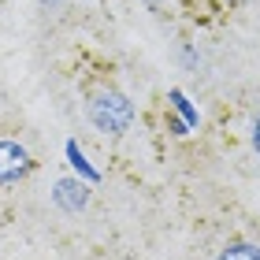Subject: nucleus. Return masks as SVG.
<instances>
[{"label": "nucleus", "mask_w": 260, "mask_h": 260, "mask_svg": "<svg viewBox=\"0 0 260 260\" xmlns=\"http://www.w3.org/2000/svg\"><path fill=\"white\" fill-rule=\"evenodd\" d=\"M216 260H260V249L256 245H245V242H238V245H227Z\"/></svg>", "instance_id": "obj_4"}, {"label": "nucleus", "mask_w": 260, "mask_h": 260, "mask_svg": "<svg viewBox=\"0 0 260 260\" xmlns=\"http://www.w3.org/2000/svg\"><path fill=\"white\" fill-rule=\"evenodd\" d=\"M30 168V156L26 149L15 145V141H0V182H15L22 179Z\"/></svg>", "instance_id": "obj_2"}, {"label": "nucleus", "mask_w": 260, "mask_h": 260, "mask_svg": "<svg viewBox=\"0 0 260 260\" xmlns=\"http://www.w3.org/2000/svg\"><path fill=\"white\" fill-rule=\"evenodd\" d=\"M253 145H256V152H260V119H256V126H253Z\"/></svg>", "instance_id": "obj_6"}, {"label": "nucleus", "mask_w": 260, "mask_h": 260, "mask_svg": "<svg viewBox=\"0 0 260 260\" xmlns=\"http://www.w3.org/2000/svg\"><path fill=\"white\" fill-rule=\"evenodd\" d=\"M56 205L67 208V212H78L82 205H86V186L75 182V179H63L56 182Z\"/></svg>", "instance_id": "obj_3"}, {"label": "nucleus", "mask_w": 260, "mask_h": 260, "mask_svg": "<svg viewBox=\"0 0 260 260\" xmlns=\"http://www.w3.org/2000/svg\"><path fill=\"white\" fill-rule=\"evenodd\" d=\"M67 152H71V164H75V168L86 175V179H97V171H89V168H86V160H82V152H78L75 145H67Z\"/></svg>", "instance_id": "obj_5"}, {"label": "nucleus", "mask_w": 260, "mask_h": 260, "mask_svg": "<svg viewBox=\"0 0 260 260\" xmlns=\"http://www.w3.org/2000/svg\"><path fill=\"white\" fill-rule=\"evenodd\" d=\"M89 119H93L97 130H104V134H123V130L134 123V108H130V101L123 93L104 89L89 101Z\"/></svg>", "instance_id": "obj_1"}]
</instances>
